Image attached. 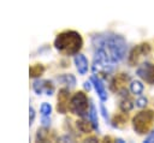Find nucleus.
<instances>
[{
  "label": "nucleus",
  "instance_id": "f257e3e1",
  "mask_svg": "<svg viewBox=\"0 0 154 143\" xmlns=\"http://www.w3.org/2000/svg\"><path fill=\"white\" fill-rule=\"evenodd\" d=\"M82 37L76 31H64L54 41L55 48L65 54H77L82 48Z\"/></svg>",
  "mask_w": 154,
  "mask_h": 143
},
{
  "label": "nucleus",
  "instance_id": "f03ea898",
  "mask_svg": "<svg viewBox=\"0 0 154 143\" xmlns=\"http://www.w3.org/2000/svg\"><path fill=\"white\" fill-rule=\"evenodd\" d=\"M100 47L103 48L108 53V55L114 62L120 61L125 56V53H126V43L124 38L120 36H116V35L106 37L100 43Z\"/></svg>",
  "mask_w": 154,
  "mask_h": 143
},
{
  "label": "nucleus",
  "instance_id": "7ed1b4c3",
  "mask_svg": "<svg viewBox=\"0 0 154 143\" xmlns=\"http://www.w3.org/2000/svg\"><path fill=\"white\" fill-rule=\"evenodd\" d=\"M114 61L111 59V56L108 55V53L99 47L95 52L94 55V62H93V72L97 76L101 77H107V75H109L113 70L114 66Z\"/></svg>",
  "mask_w": 154,
  "mask_h": 143
},
{
  "label": "nucleus",
  "instance_id": "20e7f679",
  "mask_svg": "<svg viewBox=\"0 0 154 143\" xmlns=\"http://www.w3.org/2000/svg\"><path fill=\"white\" fill-rule=\"evenodd\" d=\"M154 121V112L153 111H142L138 114H136L132 119V125L136 132L140 135L147 133Z\"/></svg>",
  "mask_w": 154,
  "mask_h": 143
},
{
  "label": "nucleus",
  "instance_id": "39448f33",
  "mask_svg": "<svg viewBox=\"0 0 154 143\" xmlns=\"http://www.w3.org/2000/svg\"><path fill=\"white\" fill-rule=\"evenodd\" d=\"M69 109L73 114H77L81 117L84 115L88 111V99H87L85 94H83L82 91L76 93L69 103Z\"/></svg>",
  "mask_w": 154,
  "mask_h": 143
},
{
  "label": "nucleus",
  "instance_id": "423d86ee",
  "mask_svg": "<svg viewBox=\"0 0 154 143\" xmlns=\"http://www.w3.org/2000/svg\"><path fill=\"white\" fill-rule=\"evenodd\" d=\"M137 75L149 84H154V64H142L137 68Z\"/></svg>",
  "mask_w": 154,
  "mask_h": 143
},
{
  "label": "nucleus",
  "instance_id": "0eeeda50",
  "mask_svg": "<svg viewBox=\"0 0 154 143\" xmlns=\"http://www.w3.org/2000/svg\"><path fill=\"white\" fill-rule=\"evenodd\" d=\"M128 81H129V77L126 75L119 73L111 82V89L113 91L125 94V93H128V90H126V83H128Z\"/></svg>",
  "mask_w": 154,
  "mask_h": 143
},
{
  "label": "nucleus",
  "instance_id": "6e6552de",
  "mask_svg": "<svg viewBox=\"0 0 154 143\" xmlns=\"http://www.w3.org/2000/svg\"><path fill=\"white\" fill-rule=\"evenodd\" d=\"M32 89L36 94H46V95H52L54 91V87L51 82L48 81H35L32 84Z\"/></svg>",
  "mask_w": 154,
  "mask_h": 143
},
{
  "label": "nucleus",
  "instance_id": "1a4fd4ad",
  "mask_svg": "<svg viewBox=\"0 0 154 143\" xmlns=\"http://www.w3.org/2000/svg\"><path fill=\"white\" fill-rule=\"evenodd\" d=\"M149 50H150V48H149V46H148L147 43H143V44L137 46L136 48L132 49V52H131V54H130V58H129V62H130L131 65H136L137 60H138L141 56L148 54Z\"/></svg>",
  "mask_w": 154,
  "mask_h": 143
},
{
  "label": "nucleus",
  "instance_id": "9d476101",
  "mask_svg": "<svg viewBox=\"0 0 154 143\" xmlns=\"http://www.w3.org/2000/svg\"><path fill=\"white\" fill-rule=\"evenodd\" d=\"M69 97H70V93L67 89H61L58 94V106L57 109L60 113H65L69 109Z\"/></svg>",
  "mask_w": 154,
  "mask_h": 143
},
{
  "label": "nucleus",
  "instance_id": "9b49d317",
  "mask_svg": "<svg viewBox=\"0 0 154 143\" xmlns=\"http://www.w3.org/2000/svg\"><path fill=\"white\" fill-rule=\"evenodd\" d=\"M90 81H91V83L94 84V88H95V90L97 91V94H99L100 99H101L102 101H106V100H107V93H106V90H105L103 84H102V83H101V81L99 79V77L96 78L95 76H91Z\"/></svg>",
  "mask_w": 154,
  "mask_h": 143
},
{
  "label": "nucleus",
  "instance_id": "f8f14e48",
  "mask_svg": "<svg viewBox=\"0 0 154 143\" xmlns=\"http://www.w3.org/2000/svg\"><path fill=\"white\" fill-rule=\"evenodd\" d=\"M75 64H76V67L81 75H84L88 71V60L84 55L77 54L75 56Z\"/></svg>",
  "mask_w": 154,
  "mask_h": 143
},
{
  "label": "nucleus",
  "instance_id": "ddd939ff",
  "mask_svg": "<svg viewBox=\"0 0 154 143\" xmlns=\"http://www.w3.org/2000/svg\"><path fill=\"white\" fill-rule=\"evenodd\" d=\"M43 66L42 65H40V64H35V65H32L31 67H30V70H29V73H30V76L31 77H38V76H41L42 73H43Z\"/></svg>",
  "mask_w": 154,
  "mask_h": 143
},
{
  "label": "nucleus",
  "instance_id": "4468645a",
  "mask_svg": "<svg viewBox=\"0 0 154 143\" xmlns=\"http://www.w3.org/2000/svg\"><path fill=\"white\" fill-rule=\"evenodd\" d=\"M130 89H131V91H132L134 94L140 95V94L143 91V85H142L141 82L134 81V82H131V84H130Z\"/></svg>",
  "mask_w": 154,
  "mask_h": 143
},
{
  "label": "nucleus",
  "instance_id": "2eb2a0df",
  "mask_svg": "<svg viewBox=\"0 0 154 143\" xmlns=\"http://www.w3.org/2000/svg\"><path fill=\"white\" fill-rule=\"evenodd\" d=\"M132 107H134V105H132V101L130 100V99H124V100H122V102H120V109L123 111V112H129V111H131L132 109Z\"/></svg>",
  "mask_w": 154,
  "mask_h": 143
},
{
  "label": "nucleus",
  "instance_id": "dca6fc26",
  "mask_svg": "<svg viewBox=\"0 0 154 143\" xmlns=\"http://www.w3.org/2000/svg\"><path fill=\"white\" fill-rule=\"evenodd\" d=\"M77 127L82 132H85V133L87 132H90V130H91V125L87 120H79V121H77Z\"/></svg>",
  "mask_w": 154,
  "mask_h": 143
},
{
  "label": "nucleus",
  "instance_id": "f3484780",
  "mask_svg": "<svg viewBox=\"0 0 154 143\" xmlns=\"http://www.w3.org/2000/svg\"><path fill=\"white\" fill-rule=\"evenodd\" d=\"M59 81H65V84H70V87H73L75 85V83H76V81H75V77L73 76H71V75H65V76H63V77H60V78H58Z\"/></svg>",
  "mask_w": 154,
  "mask_h": 143
},
{
  "label": "nucleus",
  "instance_id": "a211bd4d",
  "mask_svg": "<svg viewBox=\"0 0 154 143\" xmlns=\"http://www.w3.org/2000/svg\"><path fill=\"white\" fill-rule=\"evenodd\" d=\"M90 118H91V121H93V126L94 129L97 130V119H96V109L94 106H91V109H90Z\"/></svg>",
  "mask_w": 154,
  "mask_h": 143
},
{
  "label": "nucleus",
  "instance_id": "6ab92c4d",
  "mask_svg": "<svg viewBox=\"0 0 154 143\" xmlns=\"http://www.w3.org/2000/svg\"><path fill=\"white\" fill-rule=\"evenodd\" d=\"M41 113H42V115H49L51 114V111H52V107H51V105H48V103H42L41 105Z\"/></svg>",
  "mask_w": 154,
  "mask_h": 143
},
{
  "label": "nucleus",
  "instance_id": "aec40b11",
  "mask_svg": "<svg viewBox=\"0 0 154 143\" xmlns=\"http://www.w3.org/2000/svg\"><path fill=\"white\" fill-rule=\"evenodd\" d=\"M126 119H128V117L123 113V114H119V115H117L116 118H114V125H117V124H123V123H125L126 121Z\"/></svg>",
  "mask_w": 154,
  "mask_h": 143
},
{
  "label": "nucleus",
  "instance_id": "412c9836",
  "mask_svg": "<svg viewBox=\"0 0 154 143\" xmlns=\"http://www.w3.org/2000/svg\"><path fill=\"white\" fill-rule=\"evenodd\" d=\"M146 105H147V99L146 97H141V99H138L136 101V106L137 107H144Z\"/></svg>",
  "mask_w": 154,
  "mask_h": 143
},
{
  "label": "nucleus",
  "instance_id": "4be33fe9",
  "mask_svg": "<svg viewBox=\"0 0 154 143\" xmlns=\"http://www.w3.org/2000/svg\"><path fill=\"white\" fill-rule=\"evenodd\" d=\"M34 118H35V112H34V108H32V107H30V125L32 124Z\"/></svg>",
  "mask_w": 154,
  "mask_h": 143
}]
</instances>
